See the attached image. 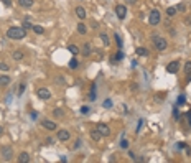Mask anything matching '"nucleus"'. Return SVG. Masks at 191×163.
Wrapping results in <instances>:
<instances>
[{
    "label": "nucleus",
    "mask_w": 191,
    "mask_h": 163,
    "mask_svg": "<svg viewBox=\"0 0 191 163\" xmlns=\"http://www.w3.org/2000/svg\"><path fill=\"white\" fill-rule=\"evenodd\" d=\"M26 36V30L23 26H10L7 30V38L10 40H23Z\"/></svg>",
    "instance_id": "1"
},
{
    "label": "nucleus",
    "mask_w": 191,
    "mask_h": 163,
    "mask_svg": "<svg viewBox=\"0 0 191 163\" xmlns=\"http://www.w3.org/2000/svg\"><path fill=\"white\" fill-rule=\"evenodd\" d=\"M153 45H155V48L158 51H165L166 50V46H168V43H166V40L163 38V36H160V35H153Z\"/></svg>",
    "instance_id": "2"
},
{
    "label": "nucleus",
    "mask_w": 191,
    "mask_h": 163,
    "mask_svg": "<svg viewBox=\"0 0 191 163\" xmlns=\"http://www.w3.org/2000/svg\"><path fill=\"white\" fill-rule=\"evenodd\" d=\"M160 20H161V15H160V12L156 10H152L150 12V15H148V23H150L152 26H156V25H160Z\"/></svg>",
    "instance_id": "3"
},
{
    "label": "nucleus",
    "mask_w": 191,
    "mask_h": 163,
    "mask_svg": "<svg viewBox=\"0 0 191 163\" xmlns=\"http://www.w3.org/2000/svg\"><path fill=\"white\" fill-rule=\"evenodd\" d=\"M96 128L101 132L102 137H109V135H111V128H109V125H107V124H104V122H99Z\"/></svg>",
    "instance_id": "4"
},
{
    "label": "nucleus",
    "mask_w": 191,
    "mask_h": 163,
    "mask_svg": "<svg viewBox=\"0 0 191 163\" xmlns=\"http://www.w3.org/2000/svg\"><path fill=\"white\" fill-rule=\"evenodd\" d=\"M180 71V61H171L166 64V73H170V74H176V73Z\"/></svg>",
    "instance_id": "5"
},
{
    "label": "nucleus",
    "mask_w": 191,
    "mask_h": 163,
    "mask_svg": "<svg viewBox=\"0 0 191 163\" xmlns=\"http://www.w3.org/2000/svg\"><path fill=\"white\" fill-rule=\"evenodd\" d=\"M2 158H3L5 162H10L12 158H13V148L12 147H3L2 148Z\"/></svg>",
    "instance_id": "6"
},
{
    "label": "nucleus",
    "mask_w": 191,
    "mask_h": 163,
    "mask_svg": "<svg viewBox=\"0 0 191 163\" xmlns=\"http://www.w3.org/2000/svg\"><path fill=\"white\" fill-rule=\"evenodd\" d=\"M116 15L119 20H124L127 17V7L125 5H117L116 7Z\"/></svg>",
    "instance_id": "7"
},
{
    "label": "nucleus",
    "mask_w": 191,
    "mask_h": 163,
    "mask_svg": "<svg viewBox=\"0 0 191 163\" xmlns=\"http://www.w3.org/2000/svg\"><path fill=\"white\" fill-rule=\"evenodd\" d=\"M36 94H38V97L40 99H43V101H48V99H51V92L46 89V87H40L38 91H36Z\"/></svg>",
    "instance_id": "8"
},
{
    "label": "nucleus",
    "mask_w": 191,
    "mask_h": 163,
    "mask_svg": "<svg viewBox=\"0 0 191 163\" xmlns=\"http://www.w3.org/2000/svg\"><path fill=\"white\" fill-rule=\"evenodd\" d=\"M56 137H58V140L60 142H68L69 140V137H71V133H69V130H58V133H56Z\"/></svg>",
    "instance_id": "9"
},
{
    "label": "nucleus",
    "mask_w": 191,
    "mask_h": 163,
    "mask_svg": "<svg viewBox=\"0 0 191 163\" xmlns=\"http://www.w3.org/2000/svg\"><path fill=\"white\" fill-rule=\"evenodd\" d=\"M81 53H82V56H89L91 53H92V46H91V43H84Z\"/></svg>",
    "instance_id": "10"
},
{
    "label": "nucleus",
    "mask_w": 191,
    "mask_h": 163,
    "mask_svg": "<svg viewBox=\"0 0 191 163\" xmlns=\"http://www.w3.org/2000/svg\"><path fill=\"white\" fill-rule=\"evenodd\" d=\"M41 125H43L46 130H56V122H51V120H43Z\"/></svg>",
    "instance_id": "11"
},
{
    "label": "nucleus",
    "mask_w": 191,
    "mask_h": 163,
    "mask_svg": "<svg viewBox=\"0 0 191 163\" xmlns=\"http://www.w3.org/2000/svg\"><path fill=\"white\" fill-rule=\"evenodd\" d=\"M76 15H78V18H79V20H84L87 13H86V10L82 8V7H76Z\"/></svg>",
    "instance_id": "12"
},
{
    "label": "nucleus",
    "mask_w": 191,
    "mask_h": 163,
    "mask_svg": "<svg viewBox=\"0 0 191 163\" xmlns=\"http://www.w3.org/2000/svg\"><path fill=\"white\" fill-rule=\"evenodd\" d=\"M10 76H7V74H2V76H0V86L3 87V86H8V84H10Z\"/></svg>",
    "instance_id": "13"
},
{
    "label": "nucleus",
    "mask_w": 191,
    "mask_h": 163,
    "mask_svg": "<svg viewBox=\"0 0 191 163\" xmlns=\"http://www.w3.org/2000/svg\"><path fill=\"white\" fill-rule=\"evenodd\" d=\"M18 162L20 163H28L30 162V155H28L26 152H21L20 155H18Z\"/></svg>",
    "instance_id": "14"
},
{
    "label": "nucleus",
    "mask_w": 191,
    "mask_h": 163,
    "mask_svg": "<svg viewBox=\"0 0 191 163\" xmlns=\"http://www.w3.org/2000/svg\"><path fill=\"white\" fill-rule=\"evenodd\" d=\"M101 132H99V130H97V128H94V130H92V132H91V138H92V140H94V142H99V140H101Z\"/></svg>",
    "instance_id": "15"
},
{
    "label": "nucleus",
    "mask_w": 191,
    "mask_h": 163,
    "mask_svg": "<svg viewBox=\"0 0 191 163\" xmlns=\"http://www.w3.org/2000/svg\"><path fill=\"white\" fill-rule=\"evenodd\" d=\"M135 53H137V56H148V50L147 48H143V46H140V48H137L135 50Z\"/></svg>",
    "instance_id": "16"
},
{
    "label": "nucleus",
    "mask_w": 191,
    "mask_h": 163,
    "mask_svg": "<svg viewBox=\"0 0 191 163\" xmlns=\"http://www.w3.org/2000/svg\"><path fill=\"white\" fill-rule=\"evenodd\" d=\"M12 58H13L15 61H20L21 58H23V51L21 50H15L13 53H12Z\"/></svg>",
    "instance_id": "17"
},
{
    "label": "nucleus",
    "mask_w": 191,
    "mask_h": 163,
    "mask_svg": "<svg viewBox=\"0 0 191 163\" xmlns=\"http://www.w3.org/2000/svg\"><path fill=\"white\" fill-rule=\"evenodd\" d=\"M78 33H79V35H86V33H87V26H86L82 21L78 23Z\"/></svg>",
    "instance_id": "18"
},
{
    "label": "nucleus",
    "mask_w": 191,
    "mask_h": 163,
    "mask_svg": "<svg viewBox=\"0 0 191 163\" xmlns=\"http://www.w3.org/2000/svg\"><path fill=\"white\" fill-rule=\"evenodd\" d=\"M99 38H101V41H102V45H104V46H109V45H111V38H109L106 33H101V36H99Z\"/></svg>",
    "instance_id": "19"
},
{
    "label": "nucleus",
    "mask_w": 191,
    "mask_h": 163,
    "mask_svg": "<svg viewBox=\"0 0 191 163\" xmlns=\"http://www.w3.org/2000/svg\"><path fill=\"white\" fill-rule=\"evenodd\" d=\"M18 3H20V7H23V8H30V7L33 5V0H18Z\"/></svg>",
    "instance_id": "20"
},
{
    "label": "nucleus",
    "mask_w": 191,
    "mask_h": 163,
    "mask_svg": "<svg viewBox=\"0 0 191 163\" xmlns=\"http://www.w3.org/2000/svg\"><path fill=\"white\" fill-rule=\"evenodd\" d=\"M68 51H69L71 55H74V56L78 55V53H81V50L76 45H68Z\"/></svg>",
    "instance_id": "21"
},
{
    "label": "nucleus",
    "mask_w": 191,
    "mask_h": 163,
    "mask_svg": "<svg viewBox=\"0 0 191 163\" xmlns=\"http://www.w3.org/2000/svg\"><path fill=\"white\" fill-rule=\"evenodd\" d=\"M96 97H97V92H96V84L91 86V92H89V101H96Z\"/></svg>",
    "instance_id": "22"
},
{
    "label": "nucleus",
    "mask_w": 191,
    "mask_h": 163,
    "mask_svg": "<svg viewBox=\"0 0 191 163\" xmlns=\"http://www.w3.org/2000/svg\"><path fill=\"white\" fill-rule=\"evenodd\" d=\"M176 7H168V8H166V15L168 17H175V13H176Z\"/></svg>",
    "instance_id": "23"
},
{
    "label": "nucleus",
    "mask_w": 191,
    "mask_h": 163,
    "mask_svg": "<svg viewBox=\"0 0 191 163\" xmlns=\"http://www.w3.org/2000/svg\"><path fill=\"white\" fill-rule=\"evenodd\" d=\"M120 59H124V53H122V48H119L117 55L114 56V61H120Z\"/></svg>",
    "instance_id": "24"
},
{
    "label": "nucleus",
    "mask_w": 191,
    "mask_h": 163,
    "mask_svg": "<svg viewBox=\"0 0 191 163\" xmlns=\"http://www.w3.org/2000/svg\"><path fill=\"white\" fill-rule=\"evenodd\" d=\"M78 66H79L78 59H76V58H73V59L69 61V68H71V69H78Z\"/></svg>",
    "instance_id": "25"
},
{
    "label": "nucleus",
    "mask_w": 191,
    "mask_h": 163,
    "mask_svg": "<svg viewBox=\"0 0 191 163\" xmlns=\"http://www.w3.org/2000/svg\"><path fill=\"white\" fill-rule=\"evenodd\" d=\"M53 115H55V117H63V115H64V112H63V109H55V111H53Z\"/></svg>",
    "instance_id": "26"
},
{
    "label": "nucleus",
    "mask_w": 191,
    "mask_h": 163,
    "mask_svg": "<svg viewBox=\"0 0 191 163\" xmlns=\"http://www.w3.org/2000/svg\"><path fill=\"white\" fill-rule=\"evenodd\" d=\"M33 31H35L36 35H43V26H40V25H33Z\"/></svg>",
    "instance_id": "27"
},
{
    "label": "nucleus",
    "mask_w": 191,
    "mask_h": 163,
    "mask_svg": "<svg viewBox=\"0 0 191 163\" xmlns=\"http://www.w3.org/2000/svg\"><path fill=\"white\" fill-rule=\"evenodd\" d=\"M25 89H26V84H25V82H21V84H20V87H18V96H23Z\"/></svg>",
    "instance_id": "28"
},
{
    "label": "nucleus",
    "mask_w": 191,
    "mask_h": 163,
    "mask_svg": "<svg viewBox=\"0 0 191 163\" xmlns=\"http://www.w3.org/2000/svg\"><path fill=\"white\" fill-rule=\"evenodd\" d=\"M102 106H104V109H111V107L114 106V104H112V101H111V99H106V101H104V104H102Z\"/></svg>",
    "instance_id": "29"
},
{
    "label": "nucleus",
    "mask_w": 191,
    "mask_h": 163,
    "mask_svg": "<svg viewBox=\"0 0 191 163\" xmlns=\"http://www.w3.org/2000/svg\"><path fill=\"white\" fill-rule=\"evenodd\" d=\"M23 28H25V30H33V25H31L28 20H25L23 21Z\"/></svg>",
    "instance_id": "30"
},
{
    "label": "nucleus",
    "mask_w": 191,
    "mask_h": 163,
    "mask_svg": "<svg viewBox=\"0 0 191 163\" xmlns=\"http://www.w3.org/2000/svg\"><path fill=\"white\" fill-rule=\"evenodd\" d=\"M120 148H124V150L129 148V142H127L125 138H122V140H120Z\"/></svg>",
    "instance_id": "31"
},
{
    "label": "nucleus",
    "mask_w": 191,
    "mask_h": 163,
    "mask_svg": "<svg viewBox=\"0 0 191 163\" xmlns=\"http://www.w3.org/2000/svg\"><path fill=\"white\" fill-rule=\"evenodd\" d=\"M114 38H116V43H117V46H119V48H122V38H120L119 35H117V33L114 35Z\"/></svg>",
    "instance_id": "32"
},
{
    "label": "nucleus",
    "mask_w": 191,
    "mask_h": 163,
    "mask_svg": "<svg viewBox=\"0 0 191 163\" xmlns=\"http://www.w3.org/2000/svg\"><path fill=\"white\" fill-rule=\"evenodd\" d=\"M8 69H10V66L7 63H0V71H8Z\"/></svg>",
    "instance_id": "33"
},
{
    "label": "nucleus",
    "mask_w": 191,
    "mask_h": 163,
    "mask_svg": "<svg viewBox=\"0 0 191 163\" xmlns=\"http://www.w3.org/2000/svg\"><path fill=\"white\" fill-rule=\"evenodd\" d=\"M185 101H186L185 96H180V97H178V102H176V106H183V104H185Z\"/></svg>",
    "instance_id": "34"
},
{
    "label": "nucleus",
    "mask_w": 191,
    "mask_h": 163,
    "mask_svg": "<svg viewBox=\"0 0 191 163\" xmlns=\"http://www.w3.org/2000/svg\"><path fill=\"white\" fill-rule=\"evenodd\" d=\"M173 119H175V120H180V112H178V109H173Z\"/></svg>",
    "instance_id": "35"
},
{
    "label": "nucleus",
    "mask_w": 191,
    "mask_h": 163,
    "mask_svg": "<svg viewBox=\"0 0 191 163\" xmlns=\"http://www.w3.org/2000/svg\"><path fill=\"white\" fill-rule=\"evenodd\" d=\"M185 73H186V74H188V73H191V61H188V63L185 64Z\"/></svg>",
    "instance_id": "36"
},
{
    "label": "nucleus",
    "mask_w": 191,
    "mask_h": 163,
    "mask_svg": "<svg viewBox=\"0 0 191 163\" xmlns=\"http://www.w3.org/2000/svg\"><path fill=\"white\" fill-rule=\"evenodd\" d=\"M176 10H178V12H185V10H186L185 3H180V5H176Z\"/></svg>",
    "instance_id": "37"
},
{
    "label": "nucleus",
    "mask_w": 191,
    "mask_h": 163,
    "mask_svg": "<svg viewBox=\"0 0 191 163\" xmlns=\"http://www.w3.org/2000/svg\"><path fill=\"white\" fill-rule=\"evenodd\" d=\"M87 112H89V107H87V106L81 107V114H87Z\"/></svg>",
    "instance_id": "38"
},
{
    "label": "nucleus",
    "mask_w": 191,
    "mask_h": 163,
    "mask_svg": "<svg viewBox=\"0 0 191 163\" xmlns=\"http://www.w3.org/2000/svg\"><path fill=\"white\" fill-rule=\"evenodd\" d=\"M2 2H3L5 7H12V0H2Z\"/></svg>",
    "instance_id": "39"
},
{
    "label": "nucleus",
    "mask_w": 191,
    "mask_h": 163,
    "mask_svg": "<svg viewBox=\"0 0 191 163\" xmlns=\"http://www.w3.org/2000/svg\"><path fill=\"white\" fill-rule=\"evenodd\" d=\"M79 147H81V140H76V143L73 145V148L76 150V148H79Z\"/></svg>",
    "instance_id": "40"
},
{
    "label": "nucleus",
    "mask_w": 191,
    "mask_h": 163,
    "mask_svg": "<svg viewBox=\"0 0 191 163\" xmlns=\"http://www.w3.org/2000/svg\"><path fill=\"white\" fill-rule=\"evenodd\" d=\"M142 124H143V120H138V125H137V132H140V128H142Z\"/></svg>",
    "instance_id": "41"
},
{
    "label": "nucleus",
    "mask_w": 191,
    "mask_h": 163,
    "mask_svg": "<svg viewBox=\"0 0 191 163\" xmlns=\"http://www.w3.org/2000/svg\"><path fill=\"white\" fill-rule=\"evenodd\" d=\"M129 157H130V160H134V162H135V160H137L135 153H132V152H129Z\"/></svg>",
    "instance_id": "42"
},
{
    "label": "nucleus",
    "mask_w": 191,
    "mask_h": 163,
    "mask_svg": "<svg viewBox=\"0 0 191 163\" xmlns=\"http://www.w3.org/2000/svg\"><path fill=\"white\" fill-rule=\"evenodd\" d=\"M31 119H33V120H36V119H38V114H36L35 111H33V112H31Z\"/></svg>",
    "instance_id": "43"
},
{
    "label": "nucleus",
    "mask_w": 191,
    "mask_h": 163,
    "mask_svg": "<svg viewBox=\"0 0 191 163\" xmlns=\"http://www.w3.org/2000/svg\"><path fill=\"white\" fill-rule=\"evenodd\" d=\"M185 147H186L185 142H180V143H178V148H180V150H181V148H185Z\"/></svg>",
    "instance_id": "44"
},
{
    "label": "nucleus",
    "mask_w": 191,
    "mask_h": 163,
    "mask_svg": "<svg viewBox=\"0 0 191 163\" xmlns=\"http://www.w3.org/2000/svg\"><path fill=\"white\" fill-rule=\"evenodd\" d=\"M186 81H191V73H188V74H186Z\"/></svg>",
    "instance_id": "45"
},
{
    "label": "nucleus",
    "mask_w": 191,
    "mask_h": 163,
    "mask_svg": "<svg viewBox=\"0 0 191 163\" xmlns=\"http://www.w3.org/2000/svg\"><path fill=\"white\" fill-rule=\"evenodd\" d=\"M127 2H129V3H135V0H127Z\"/></svg>",
    "instance_id": "46"
},
{
    "label": "nucleus",
    "mask_w": 191,
    "mask_h": 163,
    "mask_svg": "<svg viewBox=\"0 0 191 163\" xmlns=\"http://www.w3.org/2000/svg\"><path fill=\"white\" fill-rule=\"evenodd\" d=\"M2 132H3V128H2V127H0V133H2Z\"/></svg>",
    "instance_id": "47"
}]
</instances>
